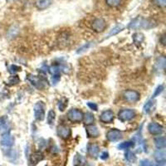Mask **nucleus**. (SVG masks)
<instances>
[{
    "instance_id": "f3484780",
    "label": "nucleus",
    "mask_w": 166,
    "mask_h": 166,
    "mask_svg": "<svg viewBox=\"0 0 166 166\" xmlns=\"http://www.w3.org/2000/svg\"><path fill=\"white\" fill-rule=\"evenodd\" d=\"M44 159V155L42 152H34L31 155V157H30V161L33 164H38L40 161H42Z\"/></svg>"
},
{
    "instance_id": "c9c22d12",
    "label": "nucleus",
    "mask_w": 166,
    "mask_h": 166,
    "mask_svg": "<svg viewBox=\"0 0 166 166\" xmlns=\"http://www.w3.org/2000/svg\"><path fill=\"white\" fill-rule=\"evenodd\" d=\"M87 106H88L90 109L93 110V111H96L98 110V107H97V105H96V103L88 102V103H87Z\"/></svg>"
},
{
    "instance_id": "39448f33",
    "label": "nucleus",
    "mask_w": 166,
    "mask_h": 166,
    "mask_svg": "<svg viewBox=\"0 0 166 166\" xmlns=\"http://www.w3.org/2000/svg\"><path fill=\"white\" fill-rule=\"evenodd\" d=\"M84 114L78 109H71L68 113V118L73 123H80L83 120Z\"/></svg>"
},
{
    "instance_id": "f257e3e1",
    "label": "nucleus",
    "mask_w": 166,
    "mask_h": 166,
    "mask_svg": "<svg viewBox=\"0 0 166 166\" xmlns=\"http://www.w3.org/2000/svg\"><path fill=\"white\" fill-rule=\"evenodd\" d=\"M157 26V23L151 18H145L142 17H137L130 21L128 28L133 30L137 29H151Z\"/></svg>"
},
{
    "instance_id": "b1692460",
    "label": "nucleus",
    "mask_w": 166,
    "mask_h": 166,
    "mask_svg": "<svg viewBox=\"0 0 166 166\" xmlns=\"http://www.w3.org/2000/svg\"><path fill=\"white\" fill-rule=\"evenodd\" d=\"M86 163V160L82 155H76L74 158V161H73V164H74V166H82L84 164Z\"/></svg>"
},
{
    "instance_id": "a211bd4d",
    "label": "nucleus",
    "mask_w": 166,
    "mask_h": 166,
    "mask_svg": "<svg viewBox=\"0 0 166 166\" xmlns=\"http://www.w3.org/2000/svg\"><path fill=\"white\" fill-rule=\"evenodd\" d=\"M52 4V0H37L36 2V7L39 10H44L49 8Z\"/></svg>"
},
{
    "instance_id": "e433bc0d",
    "label": "nucleus",
    "mask_w": 166,
    "mask_h": 166,
    "mask_svg": "<svg viewBox=\"0 0 166 166\" xmlns=\"http://www.w3.org/2000/svg\"><path fill=\"white\" fill-rule=\"evenodd\" d=\"M100 158H101V159H103V160H106V159L109 158V154H108V152H107V151H104V152L101 153V155H100Z\"/></svg>"
},
{
    "instance_id": "9d476101",
    "label": "nucleus",
    "mask_w": 166,
    "mask_h": 166,
    "mask_svg": "<svg viewBox=\"0 0 166 166\" xmlns=\"http://www.w3.org/2000/svg\"><path fill=\"white\" fill-rule=\"evenodd\" d=\"M149 132L153 135H159L164 132V128L156 122H151L148 125Z\"/></svg>"
},
{
    "instance_id": "cd10ccee",
    "label": "nucleus",
    "mask_w": 166,
    "mask_h": 166,
    "mask_svg": "<svg viewBox=\"0 0 166 166\" xmlns=\"http://www.w3.org/2000/svg\"><path fill=\"white\" fill-rule=\"evenodd\" d=\"M164 65H165V58L164 57H159L157 61H156L155 67H157V69L158 70H164Z\"/></svg>"
},
{
    "instance_id": "c756f323",
    "label": "nucleus",
    "mask_w": 166,
    "mask_h": 166,
    "mask_svg": "<svg viewBox=\"0 0 166 166\" xmlns=\"http://www.w3.org/2000/svg\"><path fill=\"white\" fill-rule=\"evenodd\" d=\"M140 166H158L155 163H154L153 161L145 159L140 162Z\"/></svg>"
},
{
    "instance_id": "0eeeda50",
    "label": "nucleus",
    "mask_w": 166,
    "mask_h": 166,
    "mask_svg": "<svg viewBox=\"0 0 166 166\" xmlns=\"http://www.w3.org/2000/svg\"><path fill=\"white\" fill-rule=\"evenodd\" d=\"M123 97H124V101L130 102V103H134L140 100V93L134 90H127L123 93Z\"/></svg>"
},
{
    "instance_id": "58836bf2",
    "label": "nucleus",
    "mask_w": 166,
    "mask_h": 166,
    "mask_svg": "<svg viewBox=\"0 0 166 166\" xmlns=\"http://www.w3.org/2000/svg\"><path fill=\"white\" fill-rule=\"evenodd\" d=\"M159 42H160L161 43H162V45H164L166 44V37H165V34H163L162 36L160 37V39H159Z\"/></svg>"
},
{
    "instance_id": "2f4dec72",
    "label": "nucleus",
    "mask_w": 166,
    "mask_h": 166,
    "mask_svg": "<svg viewBox=\"0 0 166 166\" xmlns=\"http://www.w3.org/2000/svg\"><path fill=\"white\" fill-rule=\"evenodd\" d=\"M19 78H18V76H13L9 78V81H8V84L9 85H16L19 82Z\"/></svg>"
},
{
    "instance_id": "423d86ee",
    "label": "nucleus",
    "mask_w": 166,
    "mask_h": 166,
    "mask_svg": "<svg viewBox=\"0 0 166 166\" xmlns=\"http://www.w3.org/2000/svg\"><path fill=\"white\" fill-rule=\"evenodd\" d=\"M107 23L105 19L102 18H95L91 24V28L96 33H102L107 28Z\"/></svg>"
},
{
    "instance_id": "4468645a",
    "label": "nucleus",
    "mask_w": 166,
    "mask_h": 166,
    "mask_svg": "<svg viewBox=\"0 0 166 166\" xmlns=\"http://www.w3.org/2000/svg\"><path fill=\"white\" fill-rule=\"evenodd\" d=\"M86 132L89 138H96L100 135V131H99L98 128L94 124L86 125Z\"/></svg>"
},
{
    "instance_id": "6ab92c4d",
    "label": "nucleus",
    "mask_w": 166,
    "mask_h": 166,
    "mask_svg": "<svg viewBox=\"0 0 166 166\" xmlns=\"http://www.w3.org/2000/svg\"><path fill=\"white\" fill-rule=\"evenodd\" d=\"M155 145L159 150L164 149L166 146V139L164 136H159L155 139Z\"/></svg>"
},
{
    "instance_id": "4be33fe9",
    "label": "nucleus",
    "mask_w": 166,
    "mask_h": 166,
    "mask_svg": "<svg viewBox=\"0 0 166 166\" xmlns=\"http://www.w3.org/2000/svg\"><path fill=\"white\" fill-rule=\"evenodd\" d=\"M135 145V143L133 141H124L118 145L117 148L119 150H129V149L132 148Z\"/></svg>"
},
{
    "instance_id": "72a5a7b5",
    "label": "nucleus",
    "mask_w": 166,
    "mask_h": 166,
    "mask_svg": "<svg viewBox=\"0 0 166 166\" xmlns=\"http://www.w3.org/2000/svg\"><path fill=\"white\" fill-rule=\"evenodd\" d=\"M154 3L159 8H164L166 5V0H154Z\"/></svg>"
},
{
    "instance_id": "dca6fc26",
    "label": "nucleus",
    "mask_w": 166,
    "mask_h": 166,
    "mask_svg": "<svg viewBox=\"0 0 166 166\" xmlns=\"http://www.w3.org/2000/svg\"><path fill=\"white\" fill-rule=\"evenodd\" d=\"M87 152L88 155L92 158H96L99 155V152H100V148L99 146L96 144H91L88 145L87 147Z\"/></svg>"
},
{
    "instance_id": "f704fd0d",
    "label": "nucleus",
    "mask_w": 166,
    "mask_h": 166,
    "mask_svg": "<svg viewBox=\"0 0 166 166\" xmlns=\"http://www.w3.org/2000/svg\"><path fill=\"white\" fill-rule=\"evenodd\" d=\"M20 70L21 68H19V67H17L16 65H12L10 67V68H9V72H10L11 73H15Z\"/></svg>"
},
{
    "instance_id": "ddd939ff",
    "label": "nucleus",
    "mask_w": 166,
    "mask_h": 166,
    "mask_svg": "<svg viewBox=\"0 0 166 166\" xmlns=\"http://www.w3.org/2000/svg\"><path fill=\"white\" fill-rule=\"evenodd\" d=\"M10 129V124L7 116H1L0 117V133L3 135L6 133L9 132Z\"/></svg>"
},
{
    "instance_id": "c85d7f7f",
    "label": "nucleus",
    "mask_w": 166,
    "mask_h": 166,
    "mask_svg": "<svg viewBox=\"0 0 166 166\" xmlns=\"http://www.w3.org/2000/svg\"><path fill=\"white\" fill-rule=\"evenodd\" d=\"M124 155H125V159H126L128 162H130V163H133V162H135V159H136L135 155L130 151H126V153H125Z\"/></svg>"
},
{
    "instance_id": "7c9ffc66",
    "label": "nucleus",
    "mask_w": 166,
    "mask_h": 166,
    "mask_svg": "<svg viewBox=\"0 0 166 166\" xmlns=\"http://www.w3.org/2000/svg\"><path fill=\"white\" fill-rule=\"evenodd\" d=\"M164 91V86L163 85H160V86H159L157 88L155 89V92H154L153 96H152V99L155 98V97H156V96H159L162 92H163Z\"/></svg>"
},
{
    "instance_id": "bb28decb",
    "label": "nucleus",
    "mask_w": 166,
    "mask_h": 166,
    "mask_svg": "<svg viewBox=\"0 0 166 166\" xmlns=\"http://www.w3.org/2000/svg\"><path fill=\"white\" fill-rule=\"evenodd\" d=\"M105 2L111 8H117L121 4L122 0H105Z\"/></svg>"
},
{
    "instance_id": "aec40b11",
    "label": "nucleus",
    "mask_w": 166,
    "mask_h": 166,
    "mask_svg": "<svg viewBox=\"0 0 166 166\" xmlns=\"http://www.w3.org/2000/svg\"><path fill=\"white\" fill-rule=\"evenodd\" d=\"M83 121L86 125L93 124L95 121V117H94L93 114L91 112H86V114H84L83 116Z\"/></svg>"
},
{
    "instance_id": "6e6552de",
    "label": "nucleus",
    "mask_w": 166,
    "mask_h": 166,
    "mask_svg": "<svg viewBox=\"0 0 166 166\" xmlns=\"http://www.w3.org/2000/svg\"><path fill=\"white\" fill-rule=\"evenodd\" d=\"M57 135L60 138L63 140H68L72 135V130L70 127H68L66 124H60L57 126Z\"/></svg>"
},
{
    "instance_id": "412c9836",
    "label": "nucleus",
    "mask_w": 166,
    "mask_h": 166,
    "mask_svg": "<svg viewBox=\"0 0 166 166\" xmlns=\"http://www.w3.org/2000/svg\"><path fill=\"white\" fill-rule=\"evenodd\" d=\"M155 106V101L153 99L151 100H149L147 102H145V104L144 105V107H143V111L145 112V114H150L152 110H153V107Z\"/></svg>"
},
{
    "instance_id": "473e14b6",
    "label": "nucleus",
    "mask_w": 166,
    "mask_h": 166,
    "mask_svg": "<svg viewBox=\"0 0 166 166\" xmlns=\"http://www.w3.org/2000/svg\"><path fill=\"white\" fill-rule=\"evenodd\" d=\"M90 47H91V43H90V42H88V43H86L85 45H83L82 47H81L80 48L77 50V52H77L78 54H79V53H82V52H86V50L88 49Z\"/></svg>"
},
{
    "instance_id": "393cba45",
    "label": "nucleus",
    "mask_w": 166,
    "mask_h": 166,
    "mask_svg": "<svg viewBox=\"0 0 166 166\" xmlns=\"http://www.w3.org/2000/svg\"><path fill=\"white\" fill-rule=\"evenodd\" d=\"M55 119H56V113L53 110H50L48 113H47V121L48 124H52L54 123Z\"/></svg>"
},
{
    "instance_id": "a878e982",
    "label": "nucleus",
    "mask_w": 166,
    "mask_h": 166,
    "mask_svg": "<svg viewBox=\"0 0 166 166\" xmlns=\"http://www.w3.org/2000/svg\"><path fill=\"white\" fill-rule=\"evenodd\" d=\"M123 28H124V27L122 26L121 24H120V25H117V26H116L115 28H113L111 30V32H110L109 34H108V37H110L116 35V34H118L119 33H120V32L123 30Z\"/></svg>"
},
{
    "instance_id": "20e7f679",
    "label": "nucleus",
    "mask_w": 166,
    "mask_h": 166,
    "mask_svg": "<svg viewBox=\"0 0 166 166\" xmlns=\"http://www.w3.org/2000/svg\"><path fill=\"white\" fill-rule=\"evenodd\" d=\"M136 116L135 111L131 109H124L121 110L118 113V118L120 121L126 122L130 121L133 118H135Z\"/></svg>"
},
{
    "instance_id": "5701e85b",
    "label": "nucleus",
    "mask_w": 166,
    "mask_h": 166,
    "mask_svg": "<svg viewBox=\"0 0 166 166\" xmlns=\"http://www.w3.org/2000/svg\"><path fill=\"white\" fill-rule=\"evenodd\" d=\"M133 41L135 42V44H140L143 41H144V39H145V37H144V34H142L141 33H136L132 36Z\"/></svg>"
},
{
    "instance_id": "7ed1b4c3",
    "label": "nucleus",
    "mask_w": 166,
    "mask_h": 166,
    "mask_svg": "<svg viewBox=\"0 0 166 166\" xmlns=\"http://www.w3.org/2000/svg\"><path fill=\"white\" fill-rule=\"evenodd\" d=\"M27 79L31 82L33 86H35L36 88L39 89V90L44 89L47 85V81L45 80L44 78L40 77V76H37L28 75L27 76Z\"/></svg>"
},
{
    "instance_id": "f03ea898",
    "label": "nucleus",
    "mask_w": 166,
    "mask_h": 166,
    "mask_svg": "<svg viewBox=\"0 0 166 166\" xmlns=\"http://www.w3.org/2000/svg\"><path fill=\"white\" fill-rule=\"evenodd\" d=\"M46 115V105L43 101H37L34 106V116L38 121L43 120Z\"/></svg>"
},
{
    "instance_id": "f8f14e48",
    "label": "nucleus",
    "mask_w": 166,
    "mask_h": 166,
    "mask_svg": "<svg viewBox=\"0 0 166 166\" xmlns=\"http://www.w3.org/2000/svg\"><path fill=\"white\" fill-rule=\"evenodd\" d=\"M13 143H14V139L9 134V132L2 135V138H1V140H0V144H1V145L3 147H5V148L11 147V146L13 145Z\"/></svg>"
},
{
    "instance_id": "4c0bfd02",
    "label": "nucleus",
    "mask_w": 166,
    "mask_h": 166,
    "mask_svg": "<svg viewBox=\"0 0 166 166\" xmlns=\"http://www.w3.org/2000/svg\"><path fill=\"white\" fill-rule=\"evenodd\" d=\"M67 106H68V103H63V102H62V101H59V106H58V107H59L60 111H63L65 110V108Z\"/></svg>"
},
{
    "instance_id": "9b49d317",
    "label": "nucleus",
    "mask_w": 166,
    "mask_h": 166,
    "mask_svg": "<svg viewBox=\"0 0 166 166\" xmlns=\"http://www.w3.org/2000/svg\"><path fill=\"white\" fill-rule=\"evenodd\" d=\"M114 112L111 110L105 111L100 116V120L105 124H110L114 120Z\"/></svg>"
},
{
    "instance_id": "2eb2a0df",
    "label": "nucleus",
    "mask_w": 166,
    "mask_h": 166,
    "mask_svg": "<svg viewBox=\"0 0 166 166\" xmlns=\"http://www.w3.org/2000/svg\"><path fill=\"white\" fill-rule=\"evenodd\" d=\"M155 160L158 162L159 164H161V165H164V163H165L166 159V154L165 151L164 149H160V150H158L155 152Z\"/></svg>"
},
{
    "instance_id": "1a4fd4ad",
    "label": "nucleus",
    "mask_w": 166,
    "mask_h": 166,
    "mask_svg": "<svg viewBox=\"0 0 166 166\" xmlns=\"http://www.w3.org/2000/svg\"><path fill=\"white\" fill-rule=\"evenodd\" d=\"M122 138V132L118 129H111L107 133V139L110 142H116Z\"/></svg>"
}]
</instances>
